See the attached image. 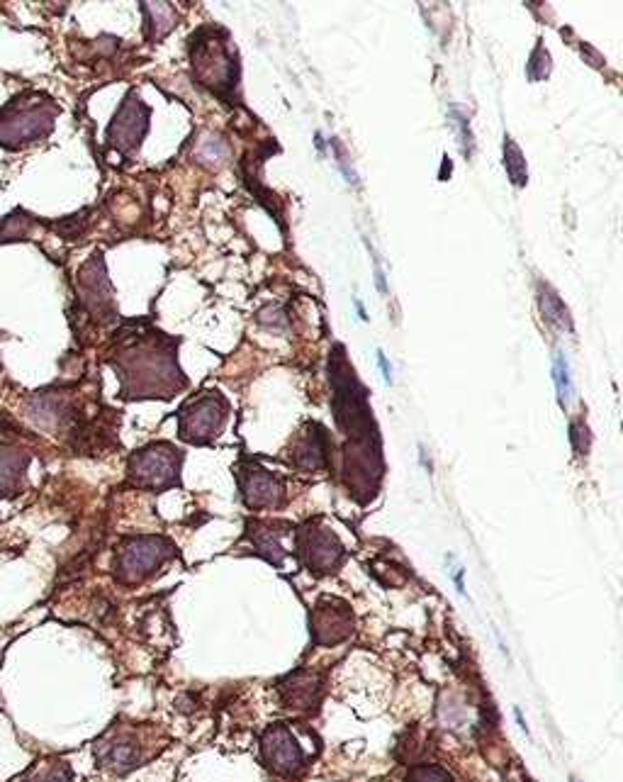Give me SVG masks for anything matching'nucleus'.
<instances>
[{
    "mask_svg": "<svg viewBox=\"0 0 623 782\" xmlns=\"http://www.w3.org/2000/svg\"><path fill=\"white\" fill-rule=\"evenodd\" d=\"M526 74H529L531 81H541L550 74V54L543 49V44L538 42V47L533 49L529 64H526Z\"/></svg>",
    "mask_w": 623,
    "mask_h": 782,
    "instance_id": "obj_21",
    "label": "nucleus"
},
{
    "mask_svg": "<svg viewBox=\"0 0 623 782\" xmlns=\"http://www.w3.org/2000/svg\"><path fill=\"white\" fill-rule=\"evenodd\" d=\"M224 156H227V144H224L220 137H215V134H210V137H207L205 142L200 144L198 159L202 161V164H212V161H222Z\"/></svg>",
    "mask_w": 623,
    "mask_h": 782,
    "instance_id": "obj_23",
    "label": "nucleus"
},
{
    "mask_svg": "<svg viewBox=\"0 0 623 782\" xmlns=\"http://www.w3.org/2000/svg\"><path fill=\"white\" fill-rule=\"evenodd\" d=\"M297 549L307 568L317 573H334L344 561V546L329 529L305 527L297 534Z\"/></svg>",
    "mask_w": 623,
    "mask_h": 782,
    "instance_id": "obj_8",
    "label": "nucleus"
},
{
    "mask_svg": "<svg viewBox=\"0 0 623 782\" xmlns=\"http://www.w3.org/2000/svg\"><path fill=\"white\" fill-rule=\"evenodd\" d=\"M353 631V614L341 602H324L312 614V636L317 644H339Z\"/></svg>",
    "mask_w": 623,
    "mask_h": 782,
    "instance_id": "obj_11",
    "label": "nucleus"
},
{
    "mask_svg": "<svg viewBox=\"0 0 623 782\" xmlns=\"http://www.w3.org/2000/svg\"><path fill=\"white\" fill-rule=\"evenodd\" d=\"M453 117H456V127L460 130V144H463V154L470 156L473 154V134H470L468 120H465V117L460 115L458 110H453Z\"/></svg>",
    "mask_w": 623,
    "mask_h": 782,
    "instance_id": "obj_26",
    "label": "nucleus"
},
{
    "mask_svg": "<svg viewBox=\"0 0 623 782\" xmlns=\"http://www.w3.org/2000/svg\"><path fill=\"white\" fill-rule=\"evenodd\" d=\"M239 485L244 493V502L251 510L261 507H278L283 502V483L273 473L263 471L261 466H246L239 471Z\"/></svg>",
    "mask_w": 623,
    "mask_h": 782,
    "instance_id": "obj_10",
    "label": "nucleus"
},
{
    "mask_svg": "<svg viewBox=\"0 0 623 782\" xmlns=\"http://www.w3.org/2000/svg\"><path fill=\"white\" fill-rule=\"evenodd\" d=\"M173 554V546L161 536L127 539L115 561V573L122 583H142Z\"/></svg>",
    "mask_w": 623,
    "mask_h": 782,
    "instance_id": "obj_3",
    "label": "nucleus"
},
{
    "mask_svg": "<svg viewBox=\"0 0 623 782\" xmlns=\"http://www.w3.org/2000/svg\"><path fill=\"white\" fill-rule=\"evenodd\" d=\"M81 286H83V295H86V303L93 312L108 310L110 283H108V276H105V266L103 261H100V256H93L91 264L83 268Z\"/></svg>",
    "mask_w": 623,
    "mask_h": 782,
    "instance_id": "obj_14",
    "label": "nucleus"
},
{
    "mask_svg": "<svg viewBox=\"0 0 623 782\" xmlns=\"http://www.w3.org/2000/svg\"><path fill=\"white\" fill-rule=\"evenodd\" d=\"M570 437H572V446H575V451H577V454H587V449H589V429H587V424H585V420H575V422H572L570 424Z\"/></svg>",
    "mask_w": 623,
    "mask_h": 782,
    "instance_id": "obj_25",
    "label": "nucleus"
},
{
    "mask_svg": "<svg viewBox=\"0 0 623 782\" xmlns=\"http://www.w3.org/2000/svg\"><path fill=\"white\" fill-rule=\"evenodd\" d=\"M504 169H507L509 178L516 188L526 186L529 181V173H526V159L521 154V149L516 147L512 137H504Z\"/></svg>",
    "mask_w": 623,
    "mask_h": 782,
    "instance_id": "obj_19",
    "label": "nucleus"
},
{
    "mask_svg": "<svg viewBox=\"0 0 623 782\" xmlns=\"http://www.w3.org/2000/svg\"><path fill=\"white\" fill-rule=\"evenodd\" d=\"M378 363H380V371H383L385 381L392 383V371H390V366H387V359L383 356V351H378Z\"/></svg>",
    "mask_w": 623,
    "mask_h": 782,
    "instance_id": "obj_27",
    "label": "nucleus"
},
{
    "mask_svg": "<svg viewBox=\"0 0 623 782\" xmlns=\"http://www.w3.org/2000/svg\"><path fill=\"white\" fill-rule=\"evenodd\" d=\"M538 305H541L543 317H546L550 325L572 332L570 310L565 307L563 300H560V295L555 293V290L550 286H546V283H541V286H538Z\"/></svg>",
    "mask_w": 623,
    "mask_h": 782,
    "instance_id": "obj_16",
    "label": "nucleus"
},
{
    "mask_svg": "<svg viewBox=\"0 0 623 782\" xmlns=\"http://www.w3.org/2000/svg\"><path fill=\"white\" fill-rule=\"evenodd\" d=\"M280 697H283L285 707L295 709V712H310L312 707L319 705V695H322V683L319 675L307 673V670H297L288 675L283 683L278 685Z\"/></svg>",
    "mask_w": 623,
    "mask_h": 782,
    "instance_id": "obj_12",
    "label": "nucleus"
},
{
    "mask_svg": "<svg viewBox=\"0 0 623 782\" xmlns=\"http://www.w3.org/2000/svg\"><path fill=\"white\" fill-rule=\"evenodd\" d=\"M56 113L59 108L52 100L32 103L30 93L15 98L0 110V147L20 149L35 139L47 137L54 127Z\"/></svg>",
    "mask_w": 623,
    "mask_h": 782,
    "instance_id": "obj_2",
    "label": "nucleus"
},
{
    "mask_svg": "<svg viewBox=\"0 0 623 782\" xmlns=\"http://www.w3.org/2000/svg\"><path fill=\"white\" fill-rule=\"evenodd\" d=\"M95 756L115 773H129L144 761V744L134 731L115 729L95 746Z\"/></svg>",
    "mask_w": 623,
    "mask_h": 782,
    "instance_id": "obj_9",
    "label": "nucleus"
},
{
    "mask_svg": "<svg viewBox=\"0 0 623 782\" xmlns=\"http://www.w3.org/2000/svg\"><path fill=\"white\" fill-rule=\"evenodd\" d=\"M144 15H147L149 39H161L176 25V13L168 3H144Z\"/></svg>",
    "mask_w": 623,
    "mask_h": 782,
    "instance_id": "obj_17",
    "label": "nucleus"
},
{
    "mask_svg": "<svg viewBox=\"0 0 623 782\" xmlns=\"http://www.w3.org/2000/svg\"><path fill=\"white\" fill-rule=\"evenodd\" d=\"M71 770L66 768L64 763H54V765H44V768H37L32 773V778L27 782H71Z\"/></svg>",
    "mask_w": 623,
    "mask_h": 782,
    "instance_id": "obj_22",
    "label": "nucleus"
},
{
    "mask_svg": "<svg viewBox=\"0 0 623 782\" xmlns=\"http://www.w3.org/2000/svg\"><path fill=\"white\" fill-rule=\"evenodd\" d=\"M553 381H555V388H558L560 405L565 407L572 400V381H570V366H568V361H565L563 354H555Z\"/></svg>",
    "mask_w": 623,
    "mask_h": 782,
    "instance_id": "obj_20",
    "label": "nucleus"
},
{
    "mask_svg": "<svg viewBox=\"0 0 623 782\" xmlns=\"http://www.w3.org/2000/svg\"><path fill=\"white\" fill-rule=\"evenodd\" d=\"M149 130V108L142 103L134 93H129L125 103L120 105L117 115L112 117V125L108 130V139L115 149L122 154L137 152L142 144L144 134Z\"/></svg>",
    "mask_w": 623,
    "mask_h": 782,
    "instance_id": "obj_7",
    "label": "nucleus"
},
{
    "mask_svg": "<svg viewBox=\"0 0 623 782\" xmlns=\"http://www.w3.org/2000/svg\"><path fill=\"white\" fill-rule=\"evenodd\" d=\"M227 422V400L220 393H202L178 415V434L190 444H207Z\"/></svg>",
    "mask_w": 623,
    "mask_h": 782,
    "instance_id": "obj_4",
    "label": "nucleus"
},
{
    "mask_svg": "<svg viewBox=\"0 0 623 782\" xmlns=\"http://www.w3.org/2000/svg\"><path fill=\"white\" fill-rule=\"evenodd\" d=\"M261 753L268 768L285 778H297L305 770V753L285 724H275L263 734Z\"/></svg>",
    "mask_w": 623,
    "mask_h": 782,
    "instance_id": "obj_6",
    "label": "nucleus"
},
{
    "mask_svg": "<svg viewBox=\"0 0 623 782\" xmlns=\"http://www.w3.org/2000/svg\"><path fill=\"white\" fill-rule=\"evenodd\" d=\"M327 454V432H324L319 424H310L307 432H302L293 444L290 461H293L297 468H302V471H322V468H327Z\"/></svg>",
    "mask_w": 623,
    "mask_h": 782,
    "instance_id": "obj_13",
    "label": "nucleus"
},
{
    "mask_svg": "<svg viewBox=\"0 0 623 782\" xmlns=\"http://www.w3.org/2000/svg\"><path fill=\"white\" fill-rule=\"evenodd\" d=\"M27 466V458L20 456L18 451L8 449V446H0V493H8L10 488H15L22 476V468Z\"/></svg>",
    "mask_w": 623,
    "mask_h": 782,
    "instance_id": "obj_18",
    "label": "nucleus"
},
{
    "mask_svg": "<svg viewBox=\"0 0 623 782\" xmlns=\"http://www.w3.org/2000/svg\"><path fill=\"white\" fill-rule=\"evenodd\" d=\"M407 782H453V778L436 765H419V768L409 770Z\"/></svg>",
    "mask_w": 623,
    "mask_h": 782,
    "instance_id": "obj_24",
    "label": "nucleus"
},
{
    "mask_svg": "<svg viewBox=\"0 0 623 782\" xmlns=\"http://www.w3.org/2000/svg\"><path fill=\"white\" fill-rule=\"evenodd\" d=\"M288 524H280V522H256L254 527H251V541H254L256 551L261 554L263 558H268V561L273 563V566H280L285 558V549L283 544H280V539H283L285 534H288Z\"/></svg>",
    "mask_w": 623,
    "mask_h": 782,
    "instance_id": "obj_15",
    "label": "nucleus"
},
{
    "mask_svg": "<svg viewBox=\"0 0 623 782\" xmlns=\"http://www.w3.org/2000/svg\"><path fill=\"white\" fill-rule=\"evenodd\" d=\"M224 39H227L224 30L202 27L190 37V61H193V76L198 78L200 86H207L224 100H234L239 66Z\"/></svg>",
    "mask_w": 623,
    "mask_h": 782,
    "instance_id": "obj_1",
    "label": "nucleus"
},
{
    "mask_svg": "<svg viewBox=\"0 0 623 782\" xmlns=\"http://www.w3.org/2000/svg\"><path fill=\"white\" fill-rule=\"evenodd\" d=\"M181 461V451L171 444H151L129 458V478L139 488H168L178 483Z\"/></svg>",
    "mask_w": 623,
    "mask_h": 782,
    "instance_id": "obj_5",
    "label": "nucleus"
}]
</instances>
